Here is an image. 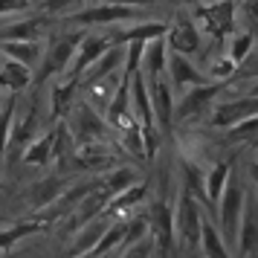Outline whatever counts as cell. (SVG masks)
Here are the masks:
<instances>
[{
    "mask_svg": "<svg viewBox=\"0 0 258 258\" xmlns=\"http://www.w3.org/2000/svg\"><path fill=\"white\" fill-rule=\"evenodd\" d=\"M165 55H168V47H165L163 35L145 41L142 58H140V70H142V76H145V82H151V79H157V76L165 73Z\"/></svg>",
    "mask_w": 258,
    "mask_h": 258,
    "instance_id": "d6986e66",
    "label": "cell"
},
{
    "mask_svg": "<svg viewBox=\"0 0 258 258\" xmlns=\"http://www.w3.org/2000/svg\"><path fill=\"white\" fill-rule=\"evenodd\" d=\"M235 67H238V64H235V61L226 55V58L215 61V64L209 67V73L215 76V79H221V82H229V79H232V73H235Z\"/></svg>",
    "mask_w": 258,
    "mask_h": 258,
    "instance_id": "74e56055",
    "label": "cell"
},
{
    "mask_svg": "<svg viewBox=\"0 0 258 258\" xmlns=\"http://www.w3.org/2000/svg\"><path fill=\"white\" fill-rule=\"evenodd\" d=\"M183 188H186L198 203L209 206V198H206V183H203V171H200L191 160H183ZM209 209H212V206H209Z\"/></svg>",
    "mask_w": 258,
    "mask_h": 258,
    "instance_id": "83f0119b",
    "label": "cell"
},
{
    "mask_svg": "<svg viewBox=\"0 0 258 258\" xmlns=\"http://www.w3.org/2000/svg\"><path fill=\"white\" fill-rule=\"evenodd\" d=\"M15 105H18V93H9V96H6V102L0 105V163H3V151H6V140H9V131H12Z\"/></svg>",
    "mask_w": 258,
    "mask_h": 258,
    "instance_id": "d6a6232c",
    "label": "cell"
},
{
    "mask_svg": "<svg viewBox=\"0 0 258 258\" xmlns=\"http://www.w3.org/2000/svg\"><path fill=\"white\" fill-rule=\"evenodd\" d=\"M255 125H258L255 113H252V116H244L241 122H235V125H229V128H226V142L241 145V142L255 140Z\"/></svg>",
    "mask_w": 258,
    "mask_h": 258,
    "instance_id": "836d02e7",
    "label": "cell"
},
{
    "mask_svg": "<svg viewBox=\"0 0 258 258\" xmlns=\"http://www.w3.org/2000/svg\"><path fill=\"white\" fill-rule=\"evenodd\" d=\"M122 235H125V221L110 218V223H107L105 229H102V235H99V241L90 246V255H107V252H116Z\"/></svg>",
    "mask_w": 258,
    "mask_h": 258,
    "instance_id": "4316f807",
    "label": "cell"
},
{
    "mask_svg": "<svg viewBox=\"0 0 258 258\" xmlns=\"http://www.w3.org/2000/svg\"><path fill=\"white\" fill-rule=\"evenodd\" d=\"M32 6V0H0V15H15Z\"/></svg>",
    "mask_w": 258,
    "mask_h": 258,
    "instance_id": "f35d334b",
    "label": "cell"
},
{
    "mask_svg": "<svg viewBox=\"0 0 258 258\" xmlns=\"http://www.w3.org/2000/svg\"><path fill=\"white\" fill-rule=\"evenodd\" d=\"M142 12L137 6H125V3H102V6H90L76 15H67L64 24L76 26H107V24H125V21H140Z\"/></svg>",
    "mask_w": 258,
    "mask_h": 258,
    "instance_id": "52a82bcc",
    "label": "cell"
},
{
    "mask_svg": "<svg viewBox=\"0 0 258 258\" xmlns=\"http://www.w3.org/2000/svg\"><path fill=\"white\" fill-rule=\"evenodd\" d=\"M29 84H32V67H26L15 58H3V64H0V90L21 93Z\"/></svg>",
    "mask_w": 258,
    "mask_h": 258,
    "instance_id": "44dd1931",
    "label": "cell"
},
{
    "mask_svg": "<svg viewBox=\"0 0 258 258\" xmlns=\"http://www.w3.org/2000/svg\"><path fill=\"white\" fill-rule=\"evenodd\" d=\"M84 32H87V26H79V29H67V32H61V35H55L49 41L44 64H41V73H38V79H35L38 87L44 82H49V79L67 73V67H70L73 55H76V47H79V41L84 38Z\"/></svg>",
    "mask_w": 258,
    "mask_h": 258,
    "instance_id": "6da1fadb",
    "label": "cell"
},
{
    "mask_svg": "<svg viewBox=\"0 0 258 258\" xmlns=\"http://www.w3.org/2000/svg\"><path fill=\"white\" fill-rule=\"evenodd\" d=\"M0 52H3V58H15L32 67L41 58V41H0Z\"/></svg>",
    "mask_w": 258,
    "mask_h": 258,
    "instance_id": "d4e9b609",
    "label": "cell"
},
{
    "mask_svg": "<svg viewBox=\"0 0 258 258\" xmlns=\"http://www.w3.org/2000/svg\"><path fill=\"white\" fill-rule=\"evenodd\" d=\"M165 73H168V84L171 90H186L191 84H203L206 82V73H200L188 55H180V52H171L165 55Z\"/></svg>",
    "mask_w": 258,
    "mask_h": 258,
    "instance_id": "5bb4252c",
    "label": "cell"
},
{
    "mask_svg": "<svg viewBox=\"0 0 258 258\" xmlns=\"http://www.w3.org/2000/svg\"><path fill=\"white\" fill-rule=\"evenodd\" d=\"M165 29L168 24H137L131 26V29H122V32H113V41L116 44H128V41H151L157 35H165Z\"/></svg>",
    "mask_w": 258,
    "mask_h": 258,
    "instance_id": "1f68e13d",
    "label": "cell"
},
{
    "mask_svg": "<svg viewBox=\"0 0 258 258\" xmlns=\"http://www.w3.org/2000/svg\"><path fill=\"white\" fill-rule=\"evenodd\" d=\"M122 134V145L128 148L131 157H137V160H145V151H142V131H140V122H134L131 128L119 131Z\"/></svg>",
    "mask_w": 258,
    "mask_h": 258,
    "instance_id": "d590c367",
    "label": "cell"
},
{
    "mask_svg": "<svg viewBox=\"0 0 258 258\" xmlns=\"http://www.w3.org/2000/svg\"><path fill=\"white\" fill-rule=\"evenodd\" d=\"M255 96H244V99H235V102H223L212 110L209 125L212 128H229L235 122H241L244 116H252L255 113Z\"/></svg>",
    "mask_w": 258,
    "mask_h": 258,
    "instance_id": "2e32d148",
    "label": "cell"
},
{
    "mask_svg": "<svg viewBox=\"0 0 258 258\" xmlns=\"http://www.w3.org/2000/svg\"><path fill=\"white\" fill-rule=\"evenodd\" d=\"M200 249L206 255H229V246L223 244L218 226L209 218H200Z\"/></svg>",
    "mask_w": 258,
    "mask_h": 258,
    "instance_id": "f1b7e54d",
    "label": "cell"
},
{
    "mask_svg": "<svg viewBox=\"0 0 258 258\" xmlns=\"http://www.w3.org/2000/svg\"><path fill=\"white\" fill-rule=\"evenodd\" d=\"M229 171H232L229 160H221V163H215V168H212L209 174H203V183H206V198H209L212 212H215V203H218V198H221V188H223V183H226Z\"/></svg>",
    "mask_w": 258,
    "mask_h": 258,
    "instance_id": "4dcf8cb0",
    "label": "cell"
},
{
    "mask_svg": "<svg viewBox=\"0 0 258 258\" xmlns=\"http://www.w3.org/2000/svg\"><path fill=\"white\" fill-rule=\"evenodd\" d=\"M174 3H180V6H198L200 0H174Z\"/></svg>",
    "mask_w": 258,
    "mask_h": 258,
    "instance_id": "60d3db41",
    "label": "cell"
},
{
    "mask_svg": "<svg viewBox=\"0 0 258 258\" xmlns=\"http://www.w3.org/2000/svg\"><path fill=\"white\" fill-rule=\"evenodd\" d=\"M163 38H165V47L171 52H180V55H188V58L200 52V32L195 26V18L186 12L174 15V21L168 24Z\"/></svg>",
    "mask_w": 258,
    "mask_h": 258,
    "instance_id": "9c48e42d",
    "label": "cell"
},
{
    "mask_svg": "<svg viewBox=\"0 0 258 258\" xmlns=\"http://www.w3.org/2000/svg\"><path fill=\"white\" fill-rule=\"evenodd\" d=\"M200 218H203L200 203L183 188L174 206V244H180V249H186V252L200 249Z\"/></svg>",
    "mask_w": 258,
    "mask_h": 258,
    "instance_id": "3957f363",
    "label": "cell"
},
{
    "mask_svg": "<svg viewBox=\"0 0 258 258\" xmlns=\"http://www.w3.org/2000/svg\"><path fill=\"white\" fill-rule=\"evenodd\" d=\"M47 229H49V226L44 221H38V218L15 223V226H9V229H3V232H0V252H12L15 244H18L21 238H26V235H35V232H47Z\"/></svg>",
    "mask_w": 258,
    "mask_h": 258,
    "instance_id": "cb8c5ba5",
    "label": "cell"
},
{
    "mask_svg": "<svg viewBox=\"0 0 258 258\" xmlns=\"http://www.w3.org/2000/svg\"><path fill=\"white\" fill-rule=\"evenodd\" d=\"M0 64H3V52H0Z\"/></svg>",
    "mask_w": 258,
    "mask_h": 258,
    "instance_id": "b9f144b4",
    "label": "cell"
},
{
    "mask_svg": "<svg viewBox=\"0 0 258 258\" xmlns=\"http://www.w3.org/2000/svg\"><path fill=\"white\" fill-rule=\"evenodd\" d=\"M122 61H125V47H122V44H110V47L90 64V73L84 70L82 76H79V87L96 82V79H102V76H110V73L122 70Z\"/></svg>",
    "mask_w": 258,
    "mask_h": 258,
    "instance_id": "e0dca14e",
    "label": "cell"
},
{
    "mask_svg": "<svg viewBox=\"0 0 258 258\" xmlns=\"http://www.w3.org/2000/svg\"><path fill=\"white\" fill-rule=\"evenodd\" d=\"M47 15L44 18H24L15 24L0 26V41H41L47 32Z\"/></svg>",
    "mask_w": 258,
    "mask_h": 258,
    "instance_id": "ffe728a7",
    "label": "cell"
},
{
    "mask_svg": "<svg viewBox=\"0 0 258 258\" xmlns=\"http://www.w3.org/2000/svg\"><path fill=\"white\" fill-rule=\"evenodd\" d=\"M148 84V99H151V113H154V125L160 128V134H168L174 125V93L171 84L165 82L163 76L151 79Z\"/></svg>",
    "mask_w": 258,
    "mask_h": 258,
    "instance_id": "30bf717a",
    "label": "cell"
},
{
    "mask_svg": "<svg viewBox=\"0 0 258 258\" xmlns=\"http://www.w3.org/2000/svg\"><path fill=\"white\" fill-rule=\"evenodd\" d=\"M21 160H24L26 165H47V163H52V131L44 134L41 140L29 142V145L24 148V154H21Z\"/></svg>",
    "mask_w": 258,
    "mask_h": 258,
    "instance_id": "f546056e",
    "label": "cell"
},
{
    "mask_svg": "<svg viewBox=\"0 0 258 258\" xmlns=\"http://www.w3.org/2000/svg\"><path fill=\"white\" fill-rule=\"evenodd\" d=\"M223 87H229V82H203V84H191L183 90V102L174 107V119L180 122H191V119H198L206 113V107L218 99Z\"/></svg>",
    "mask_w": 258,
    "mask_h": 258,
    "instance_id": "ba28073f",
    "label": "cell"
},
{
    "mask_svg": "<svg viewBox=\"0 0 258 258\" xmlns=\"http://www.w3.org/2000/svg\"><path fill=\"white\" fill-rule=\"evenodd\" d=\"M255 241H258L255 200H249V206L241 209V221H238V232H235V252L238 255H255Z\"/></svg>",
    "mask_w": 258,
    "mask_h": 258,
    "instance_id": "ac0fdd59",
    "label": "cell"
},
{
    "mask_svg": "<svg viewBox=\"0 0 258 258\" xmlns=\"http://www.w3.org/2000/svg\"><path fill=\"white\" fill-rule=\"evenodd\" d=\"M73 113V122L67 125L70 131V137L76 145H90V142H110V137L116 134V131L110 128L105 122V116H99V110H96L90 102H79Z\"/></svg>",
    "mask_w": 258,
    "mask_h": 258,
    "instance_id": "277c9868",
    "label": "cell"
},
{
    "mask_svg": "<svg viewBox=\"0 0 258 258\" xmlns=\"http://www.w3.org/2000/svg\"><path fill=\"white\" fill-rule=\"evenodd\" d=\"M79 90V79H73V76H64L61 82L52 84V119L58 122V119H67L73 110V96Z\"/></svg>",
    "mask_w": 258,
    "mask_h": 258,
    "instance_id": "603a6c76",
    "label": "cell"
},
{
    "mask_svg": "<svg viewBox=\"0 0 258 258\" xmlns=\"http://www.w3.org/2000/svg\"><path fill=\"white\" fill-rule=\"evenodd\" d=\"M134 180H137L134 168H116V171H110V174L105 177V186H107V191H110V198H113L116 191H122L125 186H131Z\"/></svg>",
    "mask_w": 258,
    "mask_h": 258,
    "instance_id": "8d00e7d4",
    "label": "cell"
},
{
    "mask_svg": "<svg viewBox=\"0 0 258 258\" xmlns=\"http://www.w3.org/2000/svg\"><path fill=\"white\" fill-rule=\"evenodd\" d=\"M252 47H255V35H252V32H241V35H235L232 41H229V58H232L235 64H241V61L249 58Z\"/></svg>",
    "mask_w": 258,
    "mask_h": 258,
    "instance_id": "e575fe53",
    "label": "cell"
},
{
    "mask_svg": "<svg viewBox=\"0 0 258 258\" xmlns=\"http://www.w3.org/2000/svg\"><path fill=\"white\" fill-rule=\"evenodd\" d=\"M110 3H125V6H137V9H142V6H154V3H160V0H110Z\"/></svg>",
    "mask_w": 258,
    "mask_h": 258,
    "instance_id": "ab89813d",
    "label": "cell"
},
{
    "mask_svg": "<svg viewBox=\"0 0 258 258\" xmlns=\"http://www.w3.org/2000/svg\"><path fill=\"white\" fill-rule=\"evenodd\" d=\"M148 191H151V183L148 180H142V183H131V186H125L122 191H116L113 198L107 200V206L102 209V215L105 218H119L122 212H128V209H137L142 200L148 198Z\"/></svg>",
    "mask_w": 258,
    "mask_h": 258,
    "instance_id": "9a60e30c",
    "label": "cell"
},
{
    "mask_svg": "<svg viewBox=\"0 0 258 258\" xmlns=\"http://www.w3.org/2000/svg\"><path fill=\"white\" fill-rule=\"evenodd\" d=\"M107 223H110V218H105V215H96L93 221H87L82 229H76V232H82V235H79V238H76V244L70 246L73 255H84V252H90V246L99 241V235H102V229H105Z\"/></svg>",
    "mask_w": 258,
    "mask_h": 258,
    "instance_id": "484cf974",
    "label": "cell"
},
{
    "mask_svg": "<svg viewBox=\"0 0 258 258\" xmlns=\"http://www.w3.org/2000/svg\"><path fill=\"white\" fill-rule=\"evenodd\" d=\"M241 209H244V188L241 183L235 180V174L229 171L226 177V183L221 188V198L215 203V212H218V218H221V238L223 244L235 246V232H238V221H241Z\"/></svg>",
    "mask_w": 258,
    "mask_h": 258,
    "instance_id": "5b68a950",
    "label": "cell"
},
{
    "mask_svg": "<svg viewBox=\"0 0 258 258\" xmlns=\"http://www.w3.org/2000/svg\"><path fill=\"white\" fill-rule=\"evenodd\" d=\"M110 44H116L113 41V35H90V32H84V38L79 41V47H76V55H73L70 67H67V73L64 76H73V79H79L90 64H93L102 52H105Z\"/></svg>",
    "mask_w": 258,
    "mask_h": 258,
    "instance_id": "8fae6325",
    "label": "cell"
},
{
    "mask_svg": "<svg viewBox=\"0 0 258 258\" xmlns=\"http://www.w3.org/2000/svg\"><path fill=\"white\" fill-rule=\"evenodd\" d=\"M35 131H38V99H32L29 110L24 113V122H21L15 131H9V140H6L3 160L18 163V160H21V154H24V148L35 140Z\"/></svg>",
    "mask_w": 258,
    "mask_h": 258,
    "instance_id": "7c38bea8",
    "label": "cell"
},
{
    "mask_svg": "<svg viewBox=\"0 0 258 258\" xmlns=\"http://www.w3.org/2000/svg\"><path fill=\"white\" fill-rule=\"evenodd\" d=\"M148 229H151L154 246L163 255H171L177 249V244H174V206L168 200V174H163V191H160V198L154 200V206H151Z\"/></svg>",
    "mask_w": 258,
    "mask_h": 258,
    "instance_id": "7a4b0ae2",
    "label": "cell"
},
{
    "mask_svg": "<svg viewBox=\"0 0 258 258\" xmlns=\"http://www.w3.org/2000/svg\"><path fill=\"white\" fill-rule=\"evenodd\" d=\"M191 18L206 29V35H212L215 41H223L235 29V0H215L206 6L198 3Z\"/></svg>",
    "mask_w": 258,
    "mask_h": 258,
    "instance_id": "8992f818",
    "label": "cell"
},
{
    "mask_svg": "<svg viewBox=\"0 0 258 258\" xmlns=\"http://www.w3.org/2000/svg\"><path fill=\"white\" fill-rule=\"evenodd\" d=\"M107 200H110V191H107V186L102 183V186H96L90 195H84L82 200H79V206L67 215L70 221H67V229L70 232H76V229H82L87 221H93L96 215H102V209L107 206Z\"/></svg>",
    "mask_w": 258,
    "mask_h": 258,
    "instance_id": "4fadbf2b",
    "label": "cell"
},
{
    "mask_svg": "<svg viewBox=\"0 0 258 258\" xmlns=\"http://www.w3.org/2000/svg\"><path fill=\"white\" fill-rule=\"evenodd\" d=\"M64 186H67V180H64V177H58V174H55V177H44V180L32 183V186H29V195H26V200H29L32 212L49 206V203H52V200L64 191Z\"/></svg>",
    "mask_w": 258,
    "mask_h": 258,
    "instance_id": "7402d4cb",
    "label": "cell"
}]
</instances>
